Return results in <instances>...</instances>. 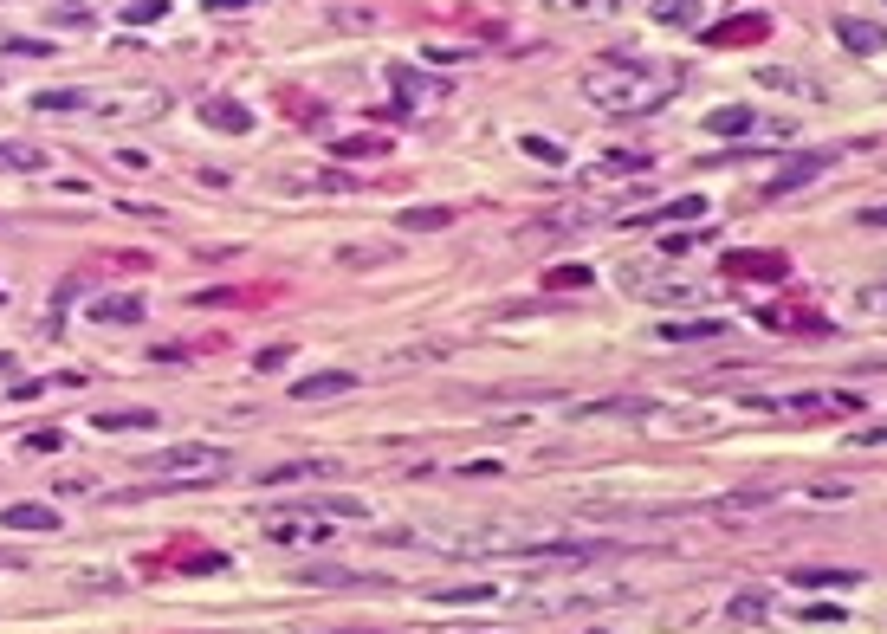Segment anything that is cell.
I'll use <instances>...</instances> for the list:
<instances>
[{"instance_id": "19", "label": "cell", "mask_w": 887, "mask_h": 634, "mask_svg": "<svg viewBox=\"0 0 887 634\" xmlns=\"http://www.w3.org/2000/svg\"><path fill=\"white\" fill-rule=\"evenodd\" d=\"M389 85L402 91V104H428L434 98V85H428V78H415L408 65H389Z\"/></svg>"}, {"instance_id": "29", "label": "cell", "mask_w": 887, "mask_h": 634, "mask_svg": "<svg viewBox=\"0 0 887 634\" xmlns=\"http://www.w3.org/2000/svg\"><path fill=\"white\" fill-rule=\"evenodd\" d=\"M590 279H596L590 266H557V272H551V285H557V292H564V285H570V292H583Z\"/></svg>"}, {"instance_id": "3", "label": "cell", "mask_w": 887, "mask_h": 634, "mask_svg": "<svg viewBox=\"0 0 887 634\" xmlns=\"http://www.w3.org/2000/svg\"><path fill=\"white\" fill-rule=\"evenodd\" d=\"M85 110H98L104 123H149L169 110V91L156 85H111V91H85Z\"/></svg>"}, {"instance_id": "9", "label": "cell", "mask_w": 887, "mask_h": 634, "mask_svg": "<svg viewBox=\"0 0 887 634\" xmlns=\"http://www.w3.org/2000/svg\"><path fill=\"white\" fill-rule=\"evenodd\" d=\"M654 337H661V343H700V337H726V317H667V324H654Z\"/></svg>"}, {"instance_id": "1", "label": "cell", "mask_w": 887, "mask_h": 634, "mask_svg": "<svg viewBox=\"0 0 887 634\" xmlns=\"http://www.w3.org/2000/svg\"><path fill=\"white\" fill-rule=\"evenodd\" d=\"M680 85H687L680 65L641 59V52H629V59L616 52V59H596L590 72H583V98L596 110H609V117H648V110H661Z\"/></svg>"}, {"instance_id": "25", "label": "cell", "mask_w": 887, "mask_h": 634, "mask_svg": "<svg viewBox=\"0 0 887 634\" xmlns=\"http://www.w3.org/2000/svg\"><path fill=\"white\" fill-rule=\"evenodd\" d=\"M641 169H648V156H629V149H616V156L596 162V175H641Z\"/></svg>"}, {"instance_id": "6", "label": "cell", "mask_w": 887, "mask_h": 634, "mask_svg": "<svg viewBox=\"0 0 887 634\" xmlns=\"http://www.w3.org/2000/svg\"><path fill=\"white\" fill-rule=\"evenodd\" d=\"M357 382H363L357 369H311V376L292 382V395H298V402H331V395H350Z\"/></svg>"}, {"instance_id": "13", "label": "cell", "mask_w": 887, "mask_h": 634, "mask_svg": "<svg viewBox=\"0 0 887 634\" xmlns=\"http://www.w3.org/2000/svg\"><path fill=\"white\" fill-rule=\"evenodd\" d=\"M706 130L713 136H752V130H771V123H758L745 104H726V110H706Z\"/></svg>"}, {"instance_id": "15", "label": "cell", "mask_w": 887, "mask_h": 634, "mask_svg": "<svg viewBox=\"0 0 887 634\" xmlns=\"http://www.w3.org/2000/svg\"><path fill=\"white\" fill-rule=\"evenodd\" d=\"M46 149L39 143H0V169H13V175H33V169H46Z\"/></svg>"}, {"instance_id": "22", "label": "cell", "mask_w": 887, "mask_h": 634, "mask_svg": "<svg viewBox=\"0 0 887 634\" xmlns=\"http://www.w3.org/2000/svg\"><path fill=\"white\" fill-rule=\"evenodd\" d=\"M557 13H577V20H609V13H622V0H551Z\"/></svg>"}, {"instance_id": "2", "label": "cell", "mask_w": 887, "mask_h": 634, "mask_svg": "<svg viewBox=\"0 0 887 634\" xmlns=\"http://www.w3.org/2000/svg\"><path fill=\"white\" fill-rule=\"evenodd\" d=\"M227 447H208V440H182V447H162L143 460L149 479H221L227 473Z\"/></svg>"}, {"instance_id": "5", "label": "cell", "mask_w": 887, "mask_h": 634, "mask_svg": "<svg viewBox=\"0 0 887 634\" xmlns=\"http://www.w3.org/2000/svg\"><path fill=\"white\" fill-rule=\"evenodd\" d=\"M629 285L641 298H661V305H700L706 285L700 279H654V272H629Z\"/></svg>"}, {"instance_id": "26", "label": "cell", "mask_w": 887, "mask_h": 634, "mask_svg": "<svg viewBox=\"0 0 887 634\" xmlns=\"http://www.w3.org/2000/svg\"><path fill=\"white\" fill-rule=\"evenodd\" d=\"M434 596H441V602H493L499 589H493V583H467V589L454 583V589H434Z\"/></svg>"}, {"instance_id": "28", "label": "cell", "mask_w": 887, "mask_h": 634, "mask_svg": "<svg viewBox=\"0 0 887 634\" xmlns=\"http://www.w3.org/2000/svg\"><path fill=\"white\" fill-rule=\"evenodd\" d=\"M162 13H169V0H130L124 20H130V26H149V20H162Z\"/></svg>"}, {"instance_id": "30", "label": "cell", "mask_w": 887, "mask_h": 634, "mask_svg": "<svg viewBox=\"0 0 887 634\" xmlns=\"http://www.w3.org/2000/svg\"><path fill=\"white\" fill-rule=\"evenodd\" d=\"M518 149H525V156H538V162H564V149L544 143V136H518Z\"/></svg>"}, {"instance_id": "7", "label": "cell", "mask_w": 887, "mask_h": 634, "mask_svg": "<svg viewBox=\"0 0 887 634\" xmlns=\"http://www.w3.org/2000/svg\"><path fill=\"white\" fill-rule=\"evenodd\" d=\"M836 39H842L849 52H862V59H881V52H887V26L855 20V13H842V20H836Z\"/></svg>"}, {"instance_id": "27", "label": "cell", "mask_w": 887, "mask_h": 634, "mask_svg": "<svg viewBox=\"0 0 887 634\" xmlns=\"http://www.w3.org/2000/svg\"><path fill=\"white\" fill-rule=\"evenodd\" d=\"M758 78H764V85H777V91H803V98H810V91H816L810 78H797V72H777V65H764Z\"/></svg>"}, {"instance_id": "23", "label": "cell", "mask_w": 887, "mask_h": 634, "mask_svg": "<svg viewBox=\"0 0 887 634\" xmlns=\"http://www.w3.org/2000/svg\"><path fill=\"white\" fill-rule=\"evenodd\" d=\"M337 162H363V156H382V136H344V143H331Z\"/></svg>"}, {"instance_id": "21", "label": "cell", "mask_w": 887, "mask_h": 634, "mask_svg": "<svg viewBox=\"0 0 887 634\" xmlns=\"http://www.w3.org/2000/svg\"><path fill=\"white\" fill-rule=\"evenodd\" d=\"M661 26H700V0H654Z\"/></svg>"}, {"instance_id": "8", "label": "cell", "mask_w": 887, "mask_h": 634, "mask_svg": "<svg viewBox=\"0 0 887 634\" xmlns=\"http://www.w3.org/2000/svg\"><path fill=\"white\" fill-rule=\"evenodd\" d=\"M201 123H208V130H227V136H247L253 130V110L234 104V98H201Z\"/></svg>"}, {"instance_id": "18", "label": "cell", "mask_w": 887, "mask_h": 634, "mask_svg": "<svg viewBox=\"0 0 887 634\" xmlns=\"http://www.w3.org/2000/svg\"><path fill=\"white\" fill-rule=\"evenodd\" d=\"M91 317H98V324H136V317H143V298H98Z\"/></svg>"}, {"instance_id": "16", "label": "cell", "mask_w": 887, "mask_h": 634, "mask_svg": "<svg viewBox=\"0 0 887 634\" xmlns=\"http://www.w3.org/2000/svg\"><path fill=\"white\" fill-rule=\"evenodd\" d=\"M156 421H162L156 408H117V415H98L104 434H143V427H156Z\"/></svg>"}, {"instance_id": "12", "label": "cell", "mask_w": 887, "mask_h": 634, "mask_svg": "<svg viewBox=\"0 0 887 634\" xmlns=\"http://www.w3.org/2000/svg\"><path fill=\"white\" fill-rule=\"evenodd\" d=\"M771 33L764 13H745V20H726V26H706V46H752V39Z\"/></svg>"}, {"instance_id": "35", "label": "cell", "mask_w": 887, "mask_h": 634, "mask_svg": "<svg viewBox=\"0 0 887 634\" xmlns=\"http://www.w3.org/2000/svg\"><path fill=\"white\" fill-rule=\"evenodd\" d=\"M590 634H609V628H590Z\"/></svg>"}, {"instance_id": "34", "label": "cell", "mask_w": 887, "mask_h": 634, "mask_svg": "<svg viewBox=\"0 0 887 634\" xmlns=\"http://www.w3.org/2000/svg\"><path fill=\"white\" fill-rule=\"evenodd\" d=\"M862 220H868V227H887V208H868Z\"/></svg>"}, {"instance_id": "33", "label": "cell", "mask_w": 887, "mask_h": 634, "mask_svg": "<svg viewBox=\"0 0 887 634\" xmlns=\"http://www.w3.org/2000/svg\"><path fill=\"white\" fill-rule=\"evenodd\" d=\"M26 453H59V434H26Z\"/></svg>"}, {"instance_id": "32", "label": "cell", "mask_w": 887, "mask_h": 634, "mask_svg": "<svg viewBox=\"0 0 887 634\" xmlns=\"http://www.w3.org/2000/svg\"><path fill=\"white\" fill-rule=\"evenodd\" d=\"M208 13H247V7H259V0H201Z\"/></svg>"}, {"instance_id": "31", "label": "cell", "mask_w": 887, "mask_h": 634, "mask_svg": "<svg viewBox=\"0 0 887 634\" xmlns=\"http://www.w3.org/2000/svg\"><path fill=\"white\" fill-rule=\"evenodd\" d=\"M862 305L887 317V279H875V285H862Z\"/></svg>"}, {"instance_id": "20", "label": "cell", "mask_w": 887, "mask_h": 634, "mask_svg": "<svg viewBox=\"0 0 887 634\" xmlns=\"http://www.w3.org/2000/svg\"><path fill=\"white\" fill-rule=\"evenodd\" d=\"M764 615H771V602H764V596H732L726 602V622L732 628H752V622H764Z\"/></svg>"}, {"instance_id": "10", "label": "cell", "mask_w": 887, "mask_h": 634, "mask_svg": "<svg viewBox=\"0 0 887 634\" xmlns=\"http://www.w3.org/2000/svg\"><path fill=\"white\" fill-rule=\"evenodd\" d=\"M816 175H829V156H790L784 169L771 175V188L764 195H790V188H803V182H816Z\"/></svg>"}, {"instance_id": "4", "label": "cell", "mask_w": 887, "mask_h": 634, "mask_svg": "<svg viewBox=\"0 0 887 634\" xmlns=\"http://www.w3.org/2000/svg\"><path fill=\"white\" fill-rule=\"evenodd\" d=\"M272 188H279V195H350L357 175H344V169H279Z\"/></svg>"}, {"instance_id": "14", "label": "cell", "mask_w": 887, "mask_h": 634, "mask_svg": "<svg viewBox=\"0 0 887 634\" xmlns=\"http://www.w3.org/2000/svg\"><path fill=\"white\" fill-rule=\"evenodd\" d=\"M0 525L7 531H59V512H52V505H7V512H0Z\"/></svg>"}, {"instance_id": "17", "label": "cell", "mask_w": 887, "mask_h": 634, "mask_svg": "<svg viewBox=\"0 0 887 634\" xmlns=\"http://www.w3.org/2000/svg\"><path fill=\"white\" fill-rule=\"evenodd\" d=\"M790 583L797 589H855L862 576L855 570H790Z\"/></svg>"}, {"instance_id": "11", "label": "cell", "mask_w": 887, "mask_h": 634, "mask_svg": "<svg viewBox=\"0 0 887 634\" xmlns=\"http://www.w3.org/2000/svg\"><path fill=\"white\" fill-rule=\"evenodd\" d=\"M719 266H726V272H739V279H784V272H790V259H784V253H726Z\"/></svg>"}, {"instance_id": "24", "label": "cell", "mask_w": 887, "mask_h": 634, "mask_svg": "<svg viewBox=\"0 0 887 634\" xmlns=\"http://www.w3.org/2000/svg\"><path fill=\"white\" fill-rule=\"evenodd\" d=\"M447 220H454V208H408V214H402V227H408V233H415V227H421V233H434V227H447Z\"/></svg>"}]
</instances>
